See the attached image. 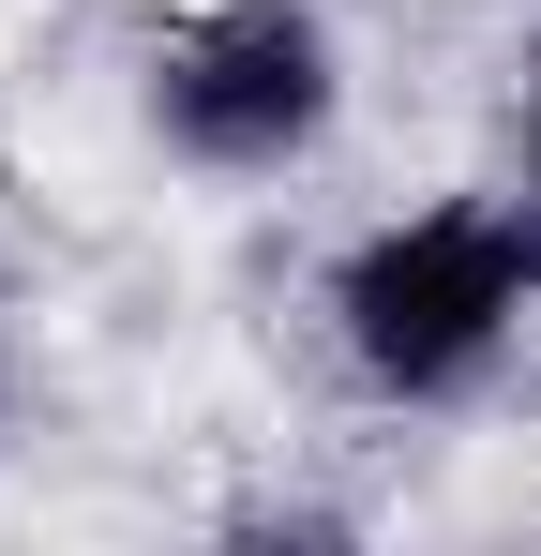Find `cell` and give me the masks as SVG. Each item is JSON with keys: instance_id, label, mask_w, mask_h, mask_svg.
<instances>
[{"instance_id": "obj_1", "label": "cell", "mask_w": 541, "mask_h": 556, "mask_svg": "<svg viewBox=\"0 0 541 556\" xmlns=\"http://www.w3.org/2000/svg\"><path fill=\"white\" fill-rule=\"evenodd\" d=\"M527 286H541V226H512V211H422V226H376L347 256L331 316H347V362L376 391L437 406V391H466L527 331Z\"/></svg>"}, {"instance_id": "obj_2", "label": "cell", "mask_w": 541, "mask_h": 556, "mask_svg": "<svg viewBox=\"0 0 541 556\" xmlns=\"http://www.w3.org/2000/svg\"><path fill=\"white\" fill-rule=\"evenodd\" d=\"M151 105H166V136L196 166H286V151H316V121H331V30H316L301 0H226V15L166 30Z\"/></svg>"}, {"instance_id": "obj_3", "label": "cell", "mask_w": 541, "mask_h": 556, "mask_svg": "<svg viewBox=\"0 0 541 556\" xmlns=\"http://www.w3.org/2000/svg\"><path fill=\"white\" fill-rule=\"evenodd\" d=\"M527 195H541V61H527Z\"/></svg>"}]
</instances>
